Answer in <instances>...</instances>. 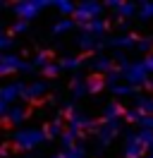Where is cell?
<instances>
[{
    "label": "cell",
    "mask_w": 153,
    "mask_h": 158,
    "mask_svg": "<svg viewBox=\"0 0 153 158\" xmlns=\"http://www.w3.org/2000/svg\"><path fill=\"white\" fill-rule=\"evenodd\" d=\"M43 139H46L43 129H19V132H14L12 141H14V146L19 151H31L38 144H43Z\"/></svg>",
    "instance_id": "6da1fadb"
},
{
    "label": "cell",
    "mask_w": 153,
    "mask_h": 158,
    "mask_svg": "<svg viewBox=\"0 0 153 158\" xmlns=\"http://www.w3.org/2000/svg\"><path fill=\"white\" fill-rule=\"evenodd\" d=\"M50 5H53V2H48V0H27V2H17V5H14V15L19 17V22H27L29 24L38 12L50 7Z\"/></svg>",
    "instance_id": "7a4b0ae2"
},
{
    "label": "cell",
    "mask_w": 153,
    "mask_h": 158,
    "mask_svg": "<svg viewBox=\"0 0 153 158\" xmlns=\"http://www.w3.org/2000/svg\"><path fill=\"white\" fill-rule=\"evenodd\" d=\"M101 12H103V5L101 2H93V0H86V2H79L74 10V19L84 27L93 19H101Z\"/></svg>",
    "instance_id": "3957f363"
},
{
    "label": "cell",
    "mask_w": 153,
    "mask_h": 158,
    "mask_svg": "<svg viewBox=\"0 0 153 158\" xmlns=\"http://www.w3.org/2000/svg\"><path fill=\"white\" fill-rule=\"evenodd\" d=\"M122 77L124 81L134 86V89H139V86H146V81H148V69L143 67V62H129V67L122 69Z\"/></svg>",
    "instance_id": "277c9868"
},
{
    "label": "cell",
    "mask_w": 153,
    "mask_h": 158,
    "mask_svg": "<svg viewBox=\"0 0 153 158\" xmlns=\"http://www.w3.org/2000/svg\"><path fill=\"white\" fill-rule=\"evenodd\" d=\"M31 72L34 65L31 62H24V60L19 58V55H2L0 60V77H5V74H12V72Z\"/></svg>",
    "instance_id": "5b68a950"
},
{
    "label": "cell",
    "mask_w": 153,
    "mask_h": 158,
    "mask_svg": "<svg viewBox=\"0 0 153 158\" xmlns=\"http://www.w3.org/2000/svg\"><path fill=\"white\" fill-rule=\"evenodd\" d=\"M120 129H122L120 120H115V122H101V125L96 127V137H98V144H101V146H108V144H113L115 137L120 134Z\"/></svg>",
    "instance_id": "8992f818"
},
{
    "label": "cell",
    "mask_w": 153,
    "mask_h": 158,
    "mask_svg": "<svg viewBox=\"0 0 153 158\" xmlns=\"http://www.w3.org/2000/svg\"><path fill=\"white\" fill-rule=\"evenodd\" d=\"M69 132H74L76 137H79V134H84V129H96V125H93V120H89L86 118V115H79V113H72V115H69Z\"/></svg>",
    "instance_id": "52a82bcc"
},
{
    "label": "cell",
    "mask_w": 153,
    "mask_h": 158,
    "mask_svg": "<svg viewBox=\"0 0 153 158\" xmlns=\"http://www.w3.org/2000/svg\"><path fill=\"white\" fill-rule=\"evenodd\" d=\"M143 153H146V148L141 146L136 134H127V139H124V158H141Z\"/></svg>",
    "instance_id": "ba28073f"
},
{
    "label": "cell",
    "mask_w": 153,
    "mask_h": 158,
    "mask_svg": "<svg viewBox=\"0 0 153 158\" xmlns=\"http://www.w3.org/2000/svg\"><path fill=\"white\" fill-rule=\"evenodd\" d=\"M24 86H27V84H22V81H12V84H7V86H2V89H0V101L10 106L14 98H19V96H22Z\"/></svg>",
    "instance_id": "9c48e42d"
},
{
    "label": "cell",
    "mask_w": 153,
    "mask_h": 158,
    "mask_svg": "<svg viewBox=\"0 0 153 158\" xmlns=\"http://www.w3.org/2000/svg\"><path fill=\"white\" fill-rule=\"evenodd\" d=\"M43 94H46V84H43V81H34V84H27V86H24L22 98H27V101H38Z\"/></svg>",
    "instance_id": "30bf717a"
},
{
    "label": "cell",
    "mask_w": 153,
    "mask_h": 158,
    "mask_svg": "<svg viewBox=\"0 0 153 158\" xmlns=\"http://www.w3.org/2000/svg\"><path fill=\"white\" fill-rule=\"evenodd\" d=\"M124 115V108L117 103V101H113V103H108L103 110V122H115V120H120Z\"/></svg>",
    "instance_id": "8fae6325"
},
{
    "label": "cell",
    "mask_w": 153,
    "mask_h": 158,
    "mask_svg": "<svg viewBox=\"0 0 153 158\" xmlns=\"http://www.w3.org/2000/svg\"><path fill=\"white\" fill-rule=\"evenodd\" d=\"M91 67H93L96 74H101V72H113V60L108 58V55H96L93 60H91Z\"/></svg>",
    "instance_id": "7c38bea8"
},
{
    "label": "cell",
    "mask_w": 153,
    "mask_h": 158,
    "mask_svg": "<svg viewBox=\"0 0 153 158\" xmlns=\"http://www.w3.org/2000/svg\"><path fill=\"white\" fill-rule=\"evenodd\" d=\"M136 41H139V36H134V34H124V36H115V39H110L108 43L115 46V48H134Z\"/></svg>",
    "instance_id": "4fadbf2b"
},
{
    "label": "cell",
    "mask_w": 153,
    "mask_h": 158,
    "mask_svg": "<svg viewBox=\"0 0 153 158\" xmlns=\"http://www.w3.org/2000/svg\"><path fill=\"white\" fill-rule=\"evenodd\" d=\"M105 31H108V22L105 19H93L84 24V34H91V36H103Z\"/></svg>",
    "instance_id": "5bb4252c"
},
{
    "label": "cell",
    "mask_w": 153,
    "mask_h": 158,
    "mask_svg": "<svg viewBox=\"0 0 153 158\" xmlns=\"http://www.w3.org/2000/svg\"><path fill=\"white\" fill-rule=\"evenodd\" d=\"M103 43L96 39V36H91V34H81L79 36V48L81 50H96V48H101Z\"/></svg>",
    "instance_id": "9a60e30c"
},
{
    "label": "cell",
    "mask_w": 153,
    "mask_h": 158,
    "mask_svg": "<svg viewBox=\"0 0 153 158\" xmlns=\"http://www.w3.org/2000/svg\"><path fill=\"white\" fill-rule=\"evenodd\" d=\"M136 110L143 115H153V96H136Z\"/></svg>",
    "instance_id": "2e32d148"
},
{
    "label": "cell",
    "mask_w": 153,
    "mask_h": 158,
    "mask_svg": "<svg viewBox=\"0 0 153 158\" xmlns=\"http://www.w3.org/2000/svg\"><path fill=\"white\" fill-rule=\"evenodd\" d=\"M27 110L24 108H10L7 110V122L10 125H22V122H24V120H27Z\"/></svg>",
    "instance_id": "e0dca14e"
},
{
    "label": "cell",
    "mask_w": 153,
    "mask_h": 158,
    "mask_svg": "<svg viewBox=\"0 0 153 158\" xmlns=\"http://www.w3.org/2000/svg\"><path fill=\"white\" fill-rule=\"evenodd\" d=\"M136 139L141 141V146L146 148L148 153L153 151V129H139V132H136Z\"/></svg>",
    "instance_id": "ac0fdd59"
},
{
    "label": "cell",
    "mask_w": 153,
    "mask_h": 158,
    "mask_svg": "<svg viewBox=\"0 0 153 158\" xmlns=\"http://www.w3.org/2000/svg\"><path fill=\"white\" fill-rule=\"evenodd\" d=\"M53 7H55L65 19L69 17V15H74V10H76V5H74V2H69V0H57V2H53Z\"/></svg>",
    "instance_id": "d6986e66"
},
{
    "label": "cell",
    "mask_w": 153,
    "mask_h": 158,
    "mask_svg": "<svg viewBox=\"0 0 153 158\" xmlns=\"http://www.w3.org/2000/svg\"><path fill=\"white\" fill-rule=\"evenodd\" d=\"M43 134H46V139L62 137V122H60V120H53L50 125H46V127H43Z\"/></svg>",
    "instance_id": "ffe728a7"
},
{
    "label": "cell",
    "mask_w": 153,
    "mask_h": 158,
    "mask_svg": "<svg viewBox=\"0 0 153 158\" xmlns=\"http://www.w3.org/2000/svg\"><path fill=\"white\" fill-rule=\"evenodd\" d=\"M103 89H105V79H101L98 74L86 79V91L89 94H98V91H103Z\"/></svg>",
    "instance_id": "44dd1931"
},
{
    "label": "cell",
    "mask_w": 153,
    "mask_h": 158,
    "mask_svg": "<svg viewBox=\"0 0 153 158\" xmlns=\"http://www.w3.org/2000/svg\"><path fill=\"white\" fill-rule=\"evenodd\" d=\"M81 62H84L81 58L69 55V58H62V62H60V69H79V67H81Z\"/></svg>",
    "instance_id": "7402d4cb"
},
{
    "label": "cell",
    "mask_w": 153,
    "mask_h": 158,
    "mask_svg": "<svg viewBox=\"0 0 153 158\" xmlns=\"http://www.w3.org/2000/svg\"><path fill=\"white\" fill-rule=\"evenodd\" d=\"M139 10L134 2H122L120 5V10H117V17H122V19H127V17H134V12Z\"/></svg>",
    "instance_id": "603a6c76"
},
{
    "label": "cell",
    "mask_w": 153,
    "mask_h": 158,
    "mask_svg": "<svg viewBox=\"0 0 153 158\" xmlns=\"http://www.w3.org/2000/svg\"><path fill=\"white\" fill-rule=\"evenodd\" d=\"M74 29V19H60L53 27V34H67V31H72Z\"/></svg>",
    "instance_id": "cb8c5ba5"
},
{
    "label": "cell",
    "mask_w": 153,
    "mask_h": 158,
    "mask_svg": "<svg viewBox=\"0 0 153 158\" xmlns=\"http://www.w3.org/2000/svg\"><path fill=\"white\" fill-rule=\"evenodd\" d=\"M89 91H86V81H81V79H74L72 81V96L74 98H81V96H86Z\"/></svg>",
    "instance_id": "d4e9b609"
},
{
    "label": "cell",
    "mask_w": 153,
    "mask_h": 158,
    "mask_svg": "<svg viewBox=\"0 0 153 158\" xmlns=\"http://www.w3.org/2000/svg\"><path fill=\"white\" fill-rule=\"evenodd\" d=\"M120 79H124L120 69H113V72H108V74H105V86H110V89H113V86H117V84H120Z\"/></svg>",
    "instance_id": "484cf974"
},
{
    "label": "cell",
    "mask_w": 153,
    "mask_h": 158,
    "mask_svg": "<svg viewBox=\"0 0 153 158\" xmlns=\"http://www.w3.org/2000/svg\"><path fill=\"white\" fill-rule=\"evenodd\" d=\"M139 19H153V2H141L139 5Z\"/></svg>",
    "instance_id": "4316f807"
},
{
    "label": "cell",
    "mask_w": 153,
    "mask_h": 158,
    "mask_svg": "<svg viewBox=\"0 0 153 158\" xmlns=\"http://www.w3.org/2000/svg\"><path fill=\"white\" fill-rule=\"evenodd\" d=\"M113 94H115V96H134L136 89L129 86V84H117V86H113Z\"/></svg>",
    "instance_id": "83f0119b"
},
{
    "label": "cell",
    "mask_w": 153,
    "mask_h": 158,
    "mask_svg": "<svg viewBox=\"0 0 153 158\" xmlns=\"http://www.w3.org/2000/svg\"><path fill=\"white\" fill-rule=\"evenodd\" d=\"M48 62H50V53H48V50H41L36 58H34V62H31V65H34V67H41V69H43Z\"/></svg>",
    "instance_id": "f1b7e54d"
},
{
    "label": "cell",
    "mask_w": 153,
    "mask_h": 158,
    "mask_svg": "<svg viewBox=\"0 0 153 158\" xmlns=\"http://www.w3.org/2000/svg\"><path fill=\"white\" fill-rule=\"evenodd\" d=\"M136 48L141 50V53H146V55H151V50H153V36H148V39H139V41H136Z\"/></svg>",
    "instance_id": "f546056e"
},
{
    "label": "cell",
    "mask_w": 153,
    "mask_h": 158,
    "mask_svg": "<svg viewBox=\"0 0 153 158\" xmlns=\"http://www.w3.org/2000/svg\"><path fill=\"white\" fill-rule=\"evenodd\" d=\"M60 141H62V146L65 148H72L76 144V134L74 132H69V129H67V132H62V137H60Z\"/></svg>",
    "instance_id": "4dcf8cb0"
},
{
    "label": "cell",
    "mask_w": 153,
    "mask_h": 158,
    "mask_svg": "<svg viewBox=\"0 0 153 158\" xmlns=\"http://www.w3.org/2000/svg\"><path fill=\"white\" fill-rule=\"evenodd\" d=\"M141 118H143V113H139L136 108L124 110V120H127V122H136V125H139V122H141Z\"/></svg>",
    "instance_id": "1f68e13d"
},
{
    "label": "cell",
    "mask_w": 153,
    "mask_h": 158,
    "mask_svg": "<svg viewBox=\"0 0 153 158\" xmlns=\"http://www.w3.org/2000/svg\"><path fill=\"white\" fill-rule=\"evenodd\" d=\"M62 69H60V62H48L46 67H43V74L46 77H57Z\"/></svg>",
    "instance_id": "d6a6232c"
},
{
    "label": "cell",
    "mask_w": 153,
    "mask_h": 158,
    "mask_svg": "<svg viewBox=\"0 0 153 158\" xmlns=\"http://www.w3.org/2000/svg\"><path fill=\"white\" fill-rule=\"evenodd\" d=\"M139 127L141 129H153V115H143L141 122H139Z\"/></svg>",
    "instance_id": "836d02e7"
},
{
    "label": "cell",
    "mask_w": 153,
    "mask_h": 158,
    "mask_svg": "<svg viewBox=\"0 0 153 158\" xmlns=\"http://www.w3.org/2000/svg\"><path fill=\"white\" fill-rule=\"evenodd\" d=\"M12 46V36L10 34H0V50H5Z\"/></svg>",
    "instance_id": "e575fe53"
},
{
    "label": "cell",
    "mask_w": 153,
    "mask_h": 158,
    "mask_svg": "<svg viewBox=\"0 0 153 158\" xmlns=\"http://www.w3.org/2000/svg\"><path fill=\"white\" fill-rule=\"evenodd\" d=\"M27 29H29L27 22H14V27H12V34H24Z\"/></svg>",
    "instance_id": "d590c367"
},
{
    "label": "cell",
    "mask_w": 153,
    "mask_h": 158,
    "mask_svg": "<svg viewBox=\"0 0 153 158\" xmlns=\"http://www.w3.org/2000/svg\"><path fill=\"white\" fill-rule=\"evenodd\" d=\"M141 62H143V67L148 69V74H153V53H151V55H146Z\"/></svg>",
    "instance_id": "8d00e7d4"
},
{
    "label": "cell",
    "mask_w": 153,
    "mask_h": 158,
    "mask_svg": "<svg viewBox=\"0 0 153 158\" xmlns=\"http://www.w3.org/2000/svg\"><path fill=\"white\" fill-rule=\"evenodd\" d=\"M120 5H122V2H120V0H108V2H105V7H110V10H120Z\"/></svg>",
    "instance_id": "74e56055"
},
{
    "label": "cell",
    "mask_w": 153,
    "mask_h": 158,
    "mask_svg": "<svg viewBox=\"0 0 153 158\" xmlns=\"http://www.w3.org/2000/svg\"><path fill=\"white\" fill-rule=\"evenodd\" d=\"M53 158H65V156H62V153H57V156H53Z\"/></svg>",
    "instance_id": "f35d334b"
},
{
    "label": "cell",
    "mask_w": 153,
    "mask_h": 158,
    "mask_svg": "<svg viewBox=\"0 0 153 158\" xmlns=\"http://www.w3.org/2000/svg\"><path fill=\"white\" fill-rule=\"evenodd\" d=\"M146 158H153V151H151V153H148V156H146Z\"/></svg>",
    "instance_id": "ab89813d"
},
{
    "label": "cell",
    "mask_w": 153,
    "mask_h": 158,
    "mask_svg": "<svg viewBox=\"0 0 153 158\" xmlns=\"http://www.w3.org/2000/svg\"><path fill=\"white\" fill-rule=\"evenodd\" d=\"M0 60H2V53H0Z\"/></svg>",
    "instance_id": "60d3db41"
}]
</instances>
